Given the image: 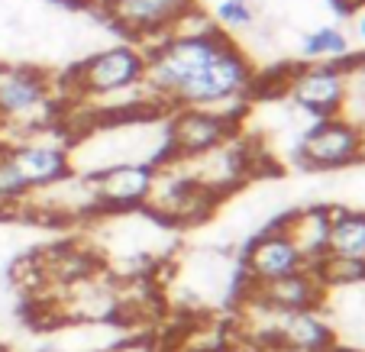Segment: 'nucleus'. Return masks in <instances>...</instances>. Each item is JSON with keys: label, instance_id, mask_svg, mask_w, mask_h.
<instances>
[{"label": "nucleus", "instance_id": "nucleus-4", "mask_svg": "<svg viewBox=\"0 0 365 352\" xmlns=\"http://www.w3.org/2000/svg\"><path fill=\"white\" fill-rule=\"evenodd\" d=\"M282 94L310 117H339L349 104V68L343 62H301L284 68Z\"/></svg>", "mask_w": 365, "mask_h": 352}, {"label": "nucleus", "instance_id": "nucleus-17", "mask_svg": "<svg viewBox=\"0 0 365 352\" xmlns=\"http://www.w3.org/2000/svg\"><path fill=\"white\" fill-rule=\"evenodd\" d=\"M220 352H265L259 346H249V343H233V346H223Z\"/></svg>", "mask_w": 365, "mask_h": 352}, {"label": "nucleus", "instance_id": "nucleus-14", "mask_svg": "<svg viewBox=\"0 0 365 352\" xmlns=\"http://www.w3.org/2000/svg\"><path fill=\"white\" fill-rule=\"evenodd\" d=\"M352 58V42L339 26H317L301 36V62H343Z\"/></svg>", "mask_w": 365, "mask_h": 352}, {"label": "nucleus", "instance_id": "nucleus-9", "mask_svg": "<svg viewBox=\"0 0 365 352\" xmlns=\"http://www.w3.org/2000/svg\"><path fill=\"white\" fill-rule=\"evenodd\" d=\"M307 269L304 256L294 249V242L284 236L282 227H272L259 233L242 252V275L246 284H269L275 278H284L291 271Z\"/></svg>", "mask_w": 365, "mask_h": 352}, {"label": "nucleus", "instance_id": "nucleus-15", "mask_svg": "<svg viewBox=\"0 0 365 352\" xmlns=\"http://www.w3.org/2000/svg\"><path fill=\"white\" fill-rule=\"evenodd\" d=\"M214 23L223 33H236V29H249L255 23V10L249 0H220L214 7Z\"/></svg>", "mask_w": 365, "mask_h": 352}, {"label": "nucleus", "instance_id": "nucleus-1", "mask_svg": "<svg viewBox=\"0 0 365 352\" xmlns=\"http://www.w3.org/2000/svg\"><path fill=\"white\" fill-rule=\"evenodd\" d=\"M255 81L259 71L246 48L217 26L200 36H165L145 48V90L165 113L200 107L240 117Z\"/></svg>", "mask_w": 365, "mask_h": 352}, {"label": "nucleus", "instance_id": "nucleus-20", "mask_svg": "<svg viewBox=\"0 0 365 352\" xmlns=\"http://www.w3.org/2000/svg\"><path fill=\"white\" fill-rule=\"evenodd\" d=\"M107 4H113V0H88V7H97V10H103Z\"/></svg>", "mask_w": 365, "mask_h": 352}, {"label": "nucleus", "instance_id": "nucleus-5", "mask_svg": "<svg viewBox=\"0 0 365 352\" xmlns=\"http://www.w3.org/2000/svg\"><path fill=\"white\" fill-rule=\"evenodd\" d=\"M297 159L317 172L356 165L365 159V130L343 113L314 120V126L297 143Z\"/></svg>", "mask_w": 365, "mask_h": 352}, {"label": "nucleus", "instance_id": "nucleus-10", "mask_svg": "<svg viewBox=\"0 0 365 352\" xmlns=\"http://www.w3.org/2000/svg\"><path fill=\"white\" fill-rule=\"evenodd\" d=\"M333 343V330L320 311H275L269 323V349L320 352Z\"/></svg>", "mask_w": 365, "mask_h": 352}, {"label": "nucleus", "instance_id": "nucleus-6", "mask_svg": "<svg viewBox=\"0 0 365 352\" xmlns=\"http://www.w3.org/2000/svg\"><path fill=\"white\" fill-rule=\"evenodd\" d=\"M240 133V117L220 110H200V107H175L165 113L168 159H191L210 152Z\"/></svg>", "mask_w": 365, "mask_h": 352}, {"label": "nucleus", "instance_id": "nucleus-19", "mask_svg": "<svg viewBox=\"0 0 365 352\" xmlns=\"http://www.w3.org/2000/svg\"><path fill=\"white\" fill-rule=\"evenodd\" d=\"M320 352H359V349H352V346H339L336 339H333V343L327 346V349H320Z\"/></svg>", "mask_w": 365, "mask_h": 352}, {"label": "nucleus", "instance_id": "nucleus-2", "mask_svg": "<svg viewBox=\"0 0 365 352\" xmlns=\"http://www.w3.org/2000/svg\"><path fill=\"white\" fill-rule=\"evenodd\" d=\"M145 81V48L136 42L107 46L84 62H78L65 78V104L101 107L110 100L136 97Z\"/></svg>", "mask_w": 365, "mask_h": 352}, {"label": "nucleus", "instance_id": "nucleus-11", "mask_svg": "<svg viewBox=\"0 0 365 352\" xmlns=\"http://www.w3.org/2000/svg\"><path fill=\"white\" fill-rule=\"evenodd\" d=\"M249 291H255L275 311H320L327 288L317 271L307 265V269L291 271V275L275 278L269 284H249Z\"/></svg>", "mask_w": 365, "mask_h": 352}, {"label": "nucleus", "instance_id": "nucleus-16", "mask_svg": "<svg viewBox=\"0 0 365 352\" xmlns=\"http://www.w3.org/2000/svg\"><path fill=\"white\" fill-rule=\"evenodd\" d=\"M113 352H155V346H152L149 339H130V343L117 346Z\"/></svg>", "mask_w": 365, "mask_h": 352}, {"label": "nucleus", "instance_id": "nucleus-8", "mask_svg": "<svg viewBox=\"0 0 365 352\" xmlns=\"http://www.w3.org/2000/svg\"><path fill=\"white\" fill-rule=\"evenodd\" d=\"M94 187L101 214H123V210H143L155 185V165L149 162H126L110 165L103 172L88 175Z\"/></svg>", "mask_w": 365, "mask_h": 352}, {"label": "nucleus", "instance_id": "nucleus-22", "mask_svg": "<svg viewBox=\"0 0 365 352\" xmlns=\"http://www.w3.org/2000/svg\"><path fill=\"white\" fill-rule=\"evenodd\" d=\"M269 352H291V349H269Z\"/></svg>", "mask_w": 365, "mask_h": 352}, {"label": "nucleus", "instance_id": "nucleus-12", "mask_svg": "<svg viewBox=\"0 0 365 352\" xmlns=\"http://www.w3.org/2000/svg\"><path fill=\"white\" fill-rule=\"evenodd\" d=\"M278 227L284 229L304 262L314 265L327 256V236H330V207H304L288 214Z\"/></svg>", "mask_w": 365, "mask_h": 352}, {"label": "nucleus", "instance_id": "nucleus-21", "mask_svg": "<svg viewBox=\"0 0 365 352\" xmlns=\"http://www.w3.org/2000/svg\"><path fill=\"white\" fill-rule=\"evenodd\" d=\"M359 36H362V39H365V16H362V20H359Z\"/></svg>", "mask_w": 365, "mask_h": 352}, {"label": "nucleus", "instance_id": "nucleus-18", "mask_svg": "<svg viewBox=\"0 0 365 352\" xmlns=\"http://www.w3.org/2000/svg\"><path fill=\"white\" fill-rule=\"evenodd\" d=\"M46 4H56V7H88V0H46Z\"/></svg>", "mask_w": 365, "mask_h": 352}, {"label": "nucleus", "instance_id": "nucleus-3", "mask_svg": "<svg viewBox=\"0 0 365 352\" xmlns=\"http://www.w3.org/2000/svg\"><path fill=\"white\" fill-rule=\"evenodd\" d=\"M56 78L33 65H0V130L14 139L52 130L65 117Z\"/></svg>", "mask_w": 365, "mask_h": 352}, {"label": "nucleus", "instance_id": "nucleus-7", "mask_svg": "<svg viewBox=\"0 0 365 352\" xmlns=\"http://www.w3.org/2000/svg\"><path fill=\"white\" fill-rule=\"evenodd\" d=\"M187 7H194V0H113L103 7V16L113 23L120 36L149 48L159 39H165L168 26Z\"/></svg>", "mask_w": 365, "mask_h": 352}, {"label": "nucleus", "instance_id": "nucleus-13", "mask_svg": "<svg viewBox=\"0 0 365 352\" xmlns=\"http://www.w3.org/2000/svg\"><path fill=\"white\" fill-rule=\"evenodd\" d=\"M327 256L349 259V262H365V210L330 207Z\"/></svg>", "mask_w": 365, "mask_h": 352}]
</instances>
